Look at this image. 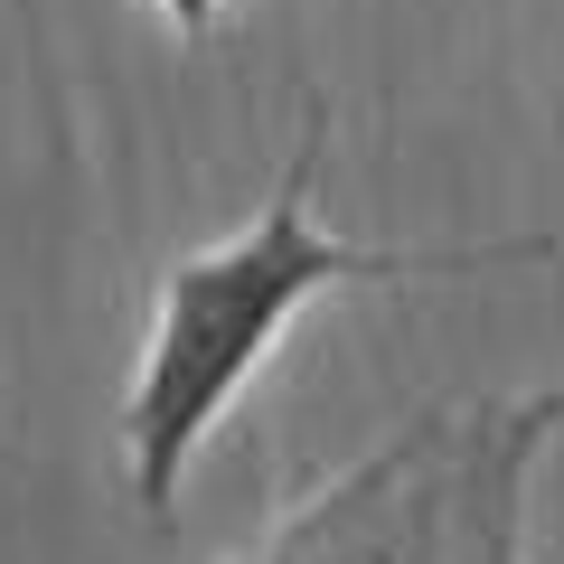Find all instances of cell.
Wrapping results in <instances>:
<instances>
[{
    "label": "cell",
    "mask_w": 564,
    "mask_h": 564,
    "mask_svg": "<svg viewBox=\"0 0 564 564\" xmlns=\"http://www.w3.org/2000/svg\"><path fill=\"white\" fill-rule=\"evenodd\" d=\"M555 433L564 386L423 404L263 518L226 564H527V499Z\"/></svg>",
    "instance_id": "7a4b0ae2"
},
{
    "label": "cell",
    "mask_w": 564,
    "mask_h": 564,
    "mask_svg": "<svg viewBox=\"0 0 564 564\" xmlns=\"http://www.w3.org/2000/svg\"><path fill=\"white\" fill-rule=\"evenodd\" d=\"M329 161V104H302V141L282 180L263 188V207L236 236L198 245L161 273L151 292V329H141L132 386H122V480L132 508L151 527H170L188 489V462L207 452L226 414L245 404V386L273 367L282 329L302 321L311 302L348 292V282H423V273H480V263H536L545 236H489V245H358L329 236L311 217V188Z\"/></svg>",
    "instance_id": "6da1fadb"
},
{
    "label": "cell",
    "mask_w": 564,
    "mask_h": 564,
    "mask_svg": "<svg viewBox=\"0 0 564 564\" xmlns=\"http://www.w3.org/2000/svg\"><path fill=\"white\" fill-rule=\"evenodd\" d=\"M151 10H161L180 39H217V29H226V0H151Z\"/></svg>",
    "instance_id": "3957f363"
}]
</instances>
